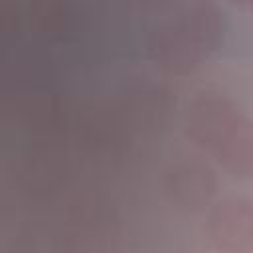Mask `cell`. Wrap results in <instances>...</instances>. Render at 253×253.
<instances>
[{"instance_id": "cell-2", "label": "cell", "mask_w": 253, "mask_h": 253, "mask_svg": "<svg viewBox=\"0 0 253 253\" xmlns=\"http://www.w3.org/2000/svg\"><path fill=\"white\" fill-rule=\"evenodd\" d=\"M243 115L239 103L227 93L200 91L186 105L184 134L194 146L211 154Z\"/></svg>"}, {"instance_id": "cell-4", "label": "cell", "mask_w": 253, "mask_h": 253, "mask_svg": "<svg viewBox=\"0 0 253 253\" xmlns=\"http://www.w3.org/2000/svg\"><path fill=\"white\" fill-rule=\"evenodd\" d=\"M217 180L213 170L200 160H184L166 172V194L178 208L198 211L208 206L215 194Z\"/></svg>"}, {"instance_id": "cell-3", "label": "cell", "mask_w": 253, "mask_h": 253, "mask_svg": "<svg viewBox=\"0 0 253 253\" xmlns=\"http://www.w3.org/2000/svg\"><path fill=\"white\" fill-rule=\"evenodd\" d=\"M206 237L219 253H253V198L225 196L210 206Z\"/></svg>"}, {"instance_id": "cell-5", "label": "cell", "mask_w": 253, "mask_h": 253, "mask_svg": "<svg viewBox=\"0 0 253 253\" xmlns=\"http://www.w3.org/2000/svg\"><path fill=\"white\" fill-rule=\"evenodd\" d=\"M211 156L229 176L253 180V117L243 115Z\"/></svg>"}, {"instance_id": "cell-1", "label": "cell", "mask_w": 253, "mask_h": 253, "mask_svg": "<svg viewBox=\"0 0 253 253\" xmlns=\"http://www.w3.org/2000/svg\"><path fill=\"white\" fill-rule=\"evenodd\" d=\"M225 16L210 2L182 4L154 22L146 38L152 63L174 75L198 69L223 42Z\"/></svg>"}, {"instance_id": "cell-6", "label": "cell", "mask_w": 253, "mask_h": 253, "mask_svg": "<svg viewBox=\"0 0 253 253\" xmlns=\"http://www.w3.org/2000/svg\"><path fill=\"white\" fill-rule=\"evenodd\" d=\"M245 8H247V12H249V16H251V18H253V2H251V4H247V6H245Z\"/></svg>"}]
</instances>
